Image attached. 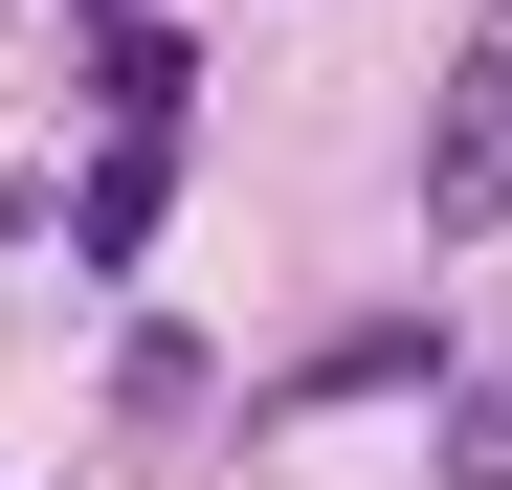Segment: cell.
Here are the masks:
<instances>
[{
    "mask_svg": "<svg viewBox=\"0 0 512 490\" xmlns=\"http://www.w3.org/2000/svg\"><path fill=\"white\" fill-rule=\"evenodd\" d=\"M423 223H468V245L512 223V23L468 45V90H446V156H423Z\"/></svg>",
    "mask_w": 512,
    "mask_h": 490,
    "instance_id": "obj_1",
    "label": "cell"
},
{
    "mask_svg": "<svg viewBox=\"0 0 512 490\" xmlns=\"http://www.w3.org/2000/svg\"><path fill=\"white\" fill-rule=\"evenodd\" d=\"M401 379H446V335H423V312H379V335L312 357V401H401Z\"/></svg>",
    "mask_w": 512,
    "mask_h": 490,
    "instance_id": "obj_2",
    "label": "cell"
},
{
    "mask_svg": "<svg viewBox=\"0 0 512 490\" xmlns=\"http://www.w3.org/2000/svg\"><path fill=\"white\" fill-rule=\"evenodd\" d=\"M446 490H512V379H468V401H446Z\"/></svg>",
    "mask_w": 512,
    "mask_h": 490,
    "instance_id": "obj_3",
    "label": "cell"
}]
</instances>
